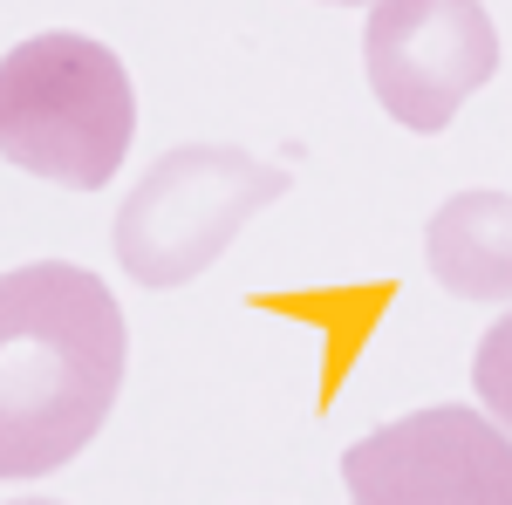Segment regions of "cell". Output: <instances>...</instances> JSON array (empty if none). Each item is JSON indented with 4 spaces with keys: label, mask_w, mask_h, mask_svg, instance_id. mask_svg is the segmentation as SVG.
<instances>
[{
    "label": "cell",
    "mask_w": 512,
    "mask_h": 505,
    "mask_svg": "<svg viewBox=\"0 0 512 505\" xmlns=\"http://www.w3.org/2000/svg\"><path fill=\"white\" fill-rule=\"evenodd\" d=\"M123 308L89 267L0 273V478H48L96 444L123 389Z\"/></svg>",
    "instance_id": "obj_1"
},
{
    "label": "cell",
    "mask_w": 512,
    "mask_h": 505,
    "mask_svg": "<svg viewBox=\"0 0 512 505\" xmlns=\"http://www.w3.org/2000/svg\"><path fill=\"white\" fill-rule=\"evenodd\" d=\"M137 130L130 69L103 41L48 28L0 55V157L69 192H103Z\"/></svg>",
    "instance_id": "obj_2"
},
{
    "label": "cell",
    "mask_w": 512,
    "mask_h": 505,
    "mask_svg": "<svg viewBox=\"0 0 512 505\" xmlns=\"http://www.w3.org/2000/svg\"><path fill=\"white\" fill-rule=\"evenodd\" d=\"M287 192V171L233 144L164 151L117 212V260L137 287H185L212 267L253 212Z\"/></svg>",
    "instance_id": "obj_3"
},
{
    "label": "cell",
    "mask_w": 512,
    "mask_h": 505,
    "mask_svg": "<svg viewBox=\"0 0 512 505\" xmlns=\"http://www.w3.org/2000/svg\"><path fill=\"white\" fill-rule=\"evenodd\" d=\"M362 69L403 130L431 137L499 69V28L478 0H376L362 28Z\"/></svg>",
    "instance_id": "obj_4"
},
{
    "label": "cell",
    "mask_w": 512,
    "mask_h": 505,
    "mask_svg": "<svg viewBox=\"0 0 512 505\" xmlns=\"http://www.w3.org/2000/svg\"><path fill=\"white\" fill-rule=\"evenodd\" d=\"M355 505H512V437L465 403L410 410L342 451Z\"/></svg>",
    "instance_id": "obj_5"
},
{
    "label": "cell",
    "mask_w": 512,
    "mask_h": 505,
    "mask_svg": "<svg viewBox=\"0 0 512 505\" xmlns=\"http://www.w3.org/2000/svg\"><path fill=\"white\" fill-rule=\"evenodd\" d=\"M431 273L458 301H512V192H458L424 233Z\"/></svg>",
    "instance_id": "obj_6"
},
{
    "label": "cell",
    "mask_w": 512,
    "mask_h": 505,
    "mask_svg": "<svg viewBox=\"0 0 512 505\" xmlns=\"http://www.w3.org/2000/svg\"><path fill=\"white\" fill-rule=\"evenodd\" d=\"M472 383H478V403L492 410V424L512 437V314H499L485 328V342L472 355Z\"/></svg>",
    "instance_id": "obj_7"
},
{
    "label": "cell",
    "mask_w": 512,
    "mask_h": 505,
    "mask_svg": "<svg viewBox=\"0 0 512 505\" xmlns=\"http://www.w3.org/2000/svg\"><path fill=\"white\" fill-rule=\"evenodd\" d=\"M14 505H55V499H14Z\"/></svg>",
    "instance_id": "obj_8"
},
{
    "label": "cell",
    "mask_w": 512,
    "mask_h": 505,
    "mask_svg": "<svg viewBox=\"0 0 512 505\" xmlns=\"http://www.w3.org/2000/svg\"><path fill=\"white\" fill-rule=\"evenodd\" d=\"M335 7H355V0H335Z\"/></svg>",
    "instance_id": "obj_9"
}]
</instances>
